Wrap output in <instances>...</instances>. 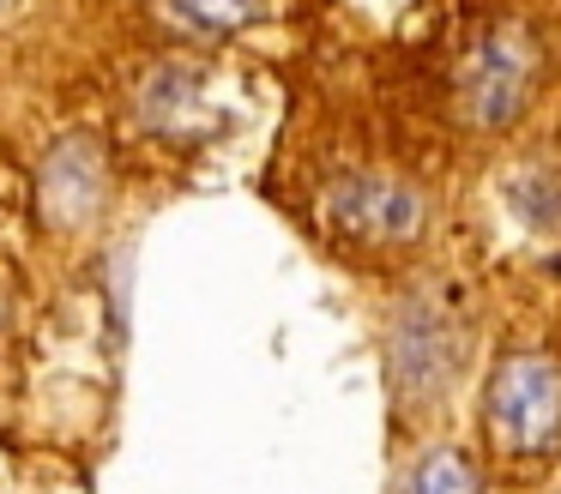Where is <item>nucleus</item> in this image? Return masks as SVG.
I'll use <instances>...</instances> for the list:
<instances>
[{"label": "nucleus", "instance_id": "nucleus-1", "mask_svg": "<svg viewBox=\"0 0 561 494\" xmlns=\"http://www.w3.org/2000/svg\"><path fill=\"white\" fill-rule=\"evenodd\" d=\"M483 440L507 464H543L561 452V356L507 349L483 386Z\"/></svg>", "mask_w": 561, "mask_h": 494}, {"label": "nucleus", "instance_id": "nucleus-2", "mask_svg": "<svg viewBox=\"0 0 561 494\" xmlns=\"http://www.w3.org/2000/svg\"><path fill=\"white\" fill-rule=\"evenodd\" d=\"M537 43L519 24H489L459 60V115L483 133L519 120L537 91Z\"/></svg>", "mask_w": 561, "mask_h": 494}, {"label": "nucleus", "instance_id": "nucleus-3", "mask_svg": "<svg viewBox=\"0 0 561 494\" xmlns=\"http://www.w3.org/2000/svg\"><path fill=\"white\" fill-rule=\"evenodd\" d=\"M327 223L351 248H404L423 235V193L399 175L363 169L327 193Z\"/></svg>", "mask_w": 561, "mask_h": 494}, {"label": "nucleus", "instance_id": "nucleus-4", "mask_svg": "<svg viewBox=\"0 0 561 494\" xmlns=\"http://www.w3.org/2000/svg\"><path fill=\"white\" fill-rule=\"evenodd\" d=\"M459 356H465L459 325H453L440 308H428V301L392 325V374H399L404 398H435L440 386L453 380Z\"/></svg>", "mask_w": 561, "mask_h": 494}, {"label": "nucleus", "instance_id": "nucleus-5", "mask_svg": "<svg viewBox=\"0 0 561 494\" xmlns=\"http://www.w3.org/2000/svg\"><path fill=\"white\" fill-rule=\"evenodd\" d=\"M404 494H483V470L459 446H428L404 476Z\"/></svg>", "mask_w": 561, "mask_h": 494}, {"label": "nucleus", "instance_id": "nucleus-6", "mask_svg": "<svg viewBox=\"0 0 561 494\" xmlns=\"http://www.w3.org/2000/svg\"><path fill=\"white\" fill-rule=\"evenodd\" d=\"M163 7H170V19L187 24V31L218 36V31H236V24L254 19L260 0H163Z\"/></svg>", "mask_w": 561, "mask_h": 494}, {"label": "nucleus", "instance_id": "nucleus-7", "mask_svg": "<svg viewBox=\"0 0 561 494\" xmlns=\"http://www.w3.org/2000/svg\"><path fill=\"white\" fill-rule=\"evenodd\" d=\"M549 272H556V277H561V253H556V260H549Z\"/></svg>", "mask_w": 561, "mask_h": 494}]
</instances>
